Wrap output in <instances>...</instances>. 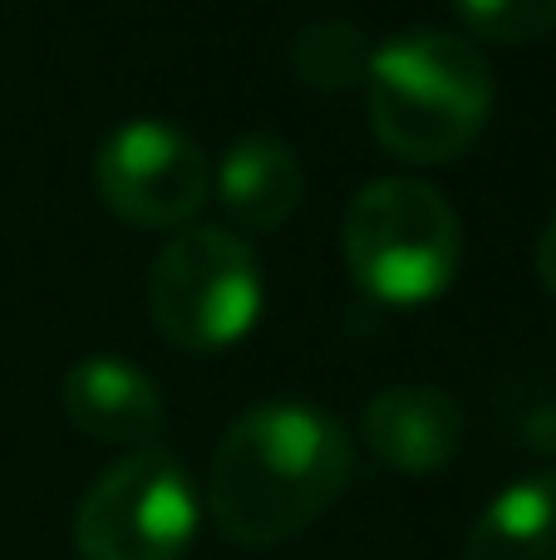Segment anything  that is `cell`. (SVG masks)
<instances>
[{"instance_id": "6da1fadb", "label": "cell", "mask_w": 556, "mask_h": 560, "mask_svg": "<svg viewBox=\"0 0 556 560\" xmlns=\"http://www.w3.org/2000/svg\"><path fill=\"white\" fill-rule=\"evenodd\" d=\"M355 472L345 423L311 404H262L217 443L207 512L236 546H281L321 522Z\"/></svg>"}, {"instance_id": "7a4b0ae2", "label": "cell", "mask_w": 556, "mask_h": 560, "mask_svg": "<svg viewBox=\"0 0 556 560\" xmlns=\"http://www.w3.org/2000/svg\"><path fill=\"white\" fill-rule=\"evenodd\" d=\"M370 128L399 163H453L493 114V69L463 35L409 30L384 39L364 69Z\"/></svg>"}, {"instance_id": "3957f363", "label": "cell", "mask_w": 556, "mask_h": 560, "mask_svg": "<svg viewBox=\"0 0 556 560\" xmlns=\"http://www.w3.org/2000/svg\"><path fill=\"white\" fill-rule=\"evenodd\" d=\"M463 261L459 212L419 177H374L345 207V266L380 305L419 310L453 285Z\"/></svg>"}, {"instance_id": "277c9868", "label": "cell", "mask_w": 556, "mask_h": 560, "mask_svg": "<svg viewBox=\"0 0 556 560\" xmlns=\"http://www.w3.org/2000/svg\"><path fill=\"white\" fill-rule=\"evenodd\" d=\"M148 310L158 335L187 354L242 345L262 315L256 252L227 226H183L153 256Z\"/></svg>"}, {"instance_id": "5b68a950", "label": "cell", "mask_w": 556, "mask_h": 560, "mask_svg": "<svg viewBox=\"0 0 556 560\" xmlns=\"http://www.w3.org/2000/svg\"><path fill=\"white\" fill-rule=\"evenodd\" d=\"M193 536L197 487L167 447H138L114 463L74 512L79 560H183Z\"/></svg>"}, {"instance_id": "8992f818", "label": "cell", "mask_w": 556, "mask_h": 560, "mask_svg": "<svg viewBox=\"0 0 556 560\" xmlns=\"http://www.w3.org/2000/svg\"><path fill=\"white\" fill-rule=\"evenodd\" d=\"M94 187L118 222L143 232H183L212 192V167L183 128L134 118L104 138L94 158Z\"/></svg>"}, {"instance_id": "52a82bcc", "label": "cell", "mask_w": 556, "mask_h": 560, "mask_svg": "<svg viewBox=\"0 0 556 560\" xmlns=\"http://www.w3.org/2000/svg\"><path fill=\"white\" fill-rule=\"evenodd\" d=\"M360 438L384 467L409 477H429L459 457L463 447V408L453 394L429 384H394L370 398Z\"/></svg>"}, {"instance_id": "ba28073f", "label": "cell", "mask_w": 556, "mask_h": 560, "mask_svg": "<svg viewBox=\"0 0 556 560\" xmlns=\"http://www.w3.org/2000/svg\"><path fill=\"white\" fill-rule=\"evenodd\" d=\"M59 404H65L69 423L94 443L114 447H153L158 428H163V394L138 364L114 354L79 359L59 384Z\"/></svg>"}, {"instance_id": "9c48e42d", "label": "cell", "mask_w": 556, "mask_h": 560, "mask_svg": "<svg viewBox=\"0 0 556 560\" xmlns=\"http://www.w3.org/2000/svg\"><path fill=\"white\" fill-rule=\"evenodd\" d=\"M217 192H222V207L236 226L281 232L305 197L301 158L276 133H242L222 158Z\"/></svg>"}, {"instance_id": "30bf717a", "label": "cell", "mask_w": 556, "mask_h": 560, "mask_svg": "<svg viewBox=\"0 0 556 560\" xmlns=\"http://www.w3.org/2000/svg\"><path fill=\"white\" fill-rule=\"evenodd\" d=\"M463 560H556V472L493 497L463 541Z\"/></svg>"}, {"instance_id": "8fae6325", "label": "cell", "mask_w": 556, "mask_h": 560, "mask_svg": "<svg viewBox=\"0 0 556 560\" xmlns=\"http://www.w3.org/2000/svg\"><path fill=\"white\" fill-rule=\"evenodd\" d=\"M370 55L374 49L364 45V30L350 25V20H311L291 39L296 79L321 89V94H345V89L364 84Z\"/></svg>"}, {"instance_id": "7c38bea8", "label": "cell", "mask_w": 556, "mask_h": 560, "mask_svg": "<svg viewBox=\"0 0 556 560\" xmlns=\"http://www.w3.org/2000/svg\"><path fill=\"white\" fill-rule=\"evenodd\" d=\"M463 25L493 45H532L556 30V0H453Z\"/></svg>"}, {"instance_id": "4fadbf2b", "label": "cell", "mask_w": 556, "mask_h": 560, "mask_svg": "<svg viewBox=\"0 0 556 560\" xmlns=\"http://www.w3.org/2000/svg\"><path fill=\"white\" fill-rule=\"evenodd\" d=\"M537 276L556 295V217L547 222V232H542V242H537Z\"/></svg>"}]
</instances>
